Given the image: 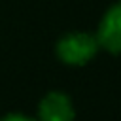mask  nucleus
<instances>
[{"mask_svg": "<svg viewBox=\"0 0 121 121\" xmlns=\"http://www.w3.org/2000/svg\"><path fill=\"white\" fill-rule=\"evenodd\" d=\"M0 121H34V119L28 115H23V113H8V115L0 117Z\"/></svg>", "mask_w": 121, "mask_h": 121, "instance_id": "20e7f679", "label": "nucleus"}, {"mask_svg": "<svg viewBox=\"0 0 121 121\" xmlns=\"http://www.w3.org/2000/svg\"><path fill=\"white\" fill-rule=\"evenodd\" d=\"M95 36L98 40V45L108 53H121V0L106 9Z\"/></svg>", "mask_w": 121, "mask_h": 121, "instance_id": "f03ea898", "label": "nucleus"}, {"mask_svg": "<svg viewBox=\"0 0 121 121\" xmlns=\"http://www.w3.org/2000/svg\"><path fill=\"white\" fill-rule=\"evenodd\" d=\"M100 45L95 34L83 32V30H74L66 32L64 36L59 38L55 45V53L62 64L68 66H85L95 59L98 53Z\"/></svg>", "mask_w": 121, "mask_h": 121, "instance_id": "f257e3e1", "label": "nucleus"}, {"mask_svg": "<svg viewBox=\"0 0 121 121\" xmlns=\"http://www.w3.org/2000/svg\"><path fill=\"white\" fill-rule=\"evenodd\" d=\"M36 121H74L76 110L72 98L62 91H49L38 102Z\"/></svg>", "mask_w": 121, "mask_h": 121, "instance_id": "7ed1b4c3", "label": "nucleus"}]
</instances>
